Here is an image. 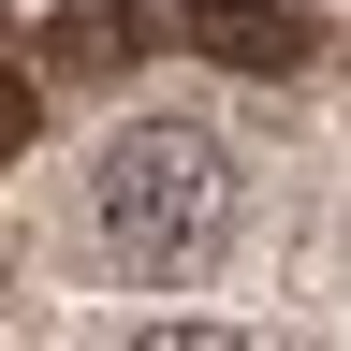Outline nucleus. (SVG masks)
Returning <instances> with one entry per match:
<instances>
[{
    "instance_id": "f257e3e1",
    "label": "nucleus",
    "mask_w": 351,
    "mask_h": 351,
    "mask_svg": "<svg viewBox=\"0 0 351 351\" xmlns=\"http://www.w3.org/2000/svg\"><path fill=\"white\" fill-rule=\"evenodd\" d=\"M88 205H103V249L132 278H191L219 249V219H234V161H219V132H191V117H132L103 147V176H88Z\"/></svg>"
},
{
    "instance_id": "f03ea898",
    "label": "nucleus",
    "mask_w": 351,
    "mask_h": 351,
    "mask_svg": "<svg viewBox=\"0 0 351 351\" xmlns=\"http://www.w3.org/2000/svg\"><path fill=\"white\" fill-rule=\"evenodd\" d=\"M176 44H191V59H219V73H307V59H322V29H307L293 0H191V15H176Z\"/></svg>"
},
{
    "instance_id": "7ed1b4c3",
    "label": "nucleus",
    "mask_w": 351,
    "mask_h": 351,
    "mask_svg": "<svg viewBox=\"0 0 351 351\" xmlns=\"http://www.w3.org/2000/svg\"><path fill=\"white\" fill-rule=\"evenodd\" d=\"M44 59H59V73H132V59H147V15H132V0H59Z\"/></svg>"
},
{
    "instance_id": "20e7f679",
    "label": "nucleus",
    "mask_w": 351,
    "mask_h": 351,
    "mask_svg": "<svg viewBox=\"0 0 351 351\" xmlns=\"http://www.w3.org/2000/svg\"><path fill=\"white\" fill-rule=\"evenodd\" d=\"M29 117H44V88H29V59H0V161L29 147Z\"/></svg>"
}]
</instances>
